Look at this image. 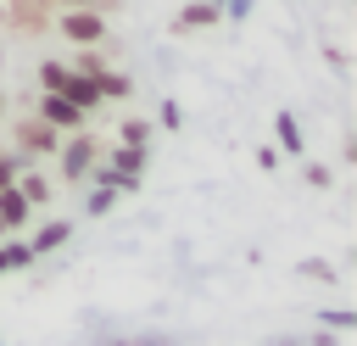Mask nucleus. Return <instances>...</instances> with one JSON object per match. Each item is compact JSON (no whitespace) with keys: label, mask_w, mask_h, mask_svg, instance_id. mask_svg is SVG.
Masks as SVG:
<instances>
[{"label":"nucleus","mask_w":357,"mask_h":346,"mask_svg":"<svg viewBox=\"0 0 357 346\" xmlns=\"http://www.w3.org/2000/svg\"><path fill=\"white\" fill-rule=\"evenodd\" d=\"M273 134H279V151L301 156V145H307V140H301V123H296L290 112H279V117H273Z\"/></svg>","instance_id":"obj_11"},{"label":"nucleus","mask_w":357,"mask_h":346,"mask_svg":"<svg viewBox=\"0 0 357 346\" xmlns=\"http://www.w3.org/2000/svg\"><path fill=\"white\" fill-rule=\"evenodd\" d=\"M11 140H17L11 156H22V162H39V156H56V151H61V134L45 128L39 117H17V123H11Z\"/></svg>","instance_id":"obj_1"},{"label":"nucleus","mask_w":357,"mask_h":346,"mask_svg":"<svg viewBox=\"0 0 357 346\" xmlns=\"http://www.w3.org/2000/svg\"><path fill=\"white\" fill-rule=\"evenodd\" d=\"M73 240V223H61V218H50L45 229H33V240H28V251L33 257H45V251H56V246H67Z\"/></svg>","instance_id":"obj_9"},{"label":"nucleus","mask_w":357,"mask_h":346,"mask_svg":"<svg viewBox=\"0 0 357 346\" xmlns=\"http://www.w3.org/2000/svg\"><path fill=\"white\" fill-rule=\"evenodd\" d=\"M301 179H307L312 190H329V184H335V173H329L324 162H307V173H301Z\"/></svg>","instance_id":"obj_18"},{"label":"nucleus","mask_w":357,"mask_h":346,"mask_svg":"<svg viewBox=\"0 0 357 346\" xmlns=\"http://www.w3.org/2000/svg\"><path fill=\"white\" fill-rule=\"evenodd\" d=\"M95 95H100V100H128V95H134V78L117 73V67H106V73L95 78Z\"/></svg>","instance_id":"obj_10"},{"label":"nucleus","mask_w":357,"mask_h":346,"mask_svg":"<svg viewBox=\"0 0 357 346\" xmlns=\"http://www.w3.org/2000/svg\"><path fill=\"white\" fill-rule=\"evenodd\" d=\"M33 117H39L45 128H56L61 140H67V134H84V128H89V117H84L78 106H67L61 95H39V106H33Z\"/></svg>","instance_id":"obj_4"},{"label":"nucleus","mask_w":357,"mask_h":346,"mask_svg":"<svg viewBox=\"0 0 357 346\" xmlns=\"http://www.w3.org/2000/svg\"><path fill=\"white\" fill-rule=\"evenodd\" d=\"M17 195H22V201H28L33 212H39V206H50V195H56V184H50V179H45L39 167H22V173H17Z\"/></svg>","instance_id":"obj_7"},{"label":"nucleus","mask_w":357,"mask_h":346,"mask_svg":"<svg viewBox=\"0 0 357 346\" xmlns=\"http://www.w3.org/2000/svg\"><path fill=\"white\" fill-rule=\"evenodd\" d=\"M223 22V11L218 6H206V0H190V6H178V17H173V33H201V28H218Z\"/></svg>","instance_id":"obj_6"},{"label":"nucleus","mask_w":357,"mask_h":346,"mask_svg":"<svg viewBox=\"0 0 357 346\" xmlns=\"http://www.w3.org/2000/svg\"><path fill=\"white\" fill-rule=\"evenodd\" d=\"M56 156H61V179H67V184L89 179V173L100 167V145H95V134H89V128H84V134H67Z\"/></svg>","instance_id":"obj_2"},{"label":"nucleus","mask_w":357,"mask_h":346,"mask_svg":"<svg viewBox=\"0 0 357 346\" xmlns=\"http://www.w3.org/2000/svg\"><path fill=\"white\" fill-rule=\"evenodd\" d=\"M61 73H67V61H39V89L50 95V89L61 84Z\"/></svg>","instance_id":"obj_17"},{"label":"nucleus","mask_w":357,"mask_h":346,"mask_svg":"<svg viewBox=\"0 0 357 346\" xmlns=\"http://www.w3.org/2000/svg\"><path fill=\"white\" fill-rule=\"evenodd\" d=\"M112 173H123V179H139V173H145V151H128V145H117V151H112Z\"/></svg>","instance_id":"obj_14"},{"label":"nucleus","mask_w":357,"mask_h":346,"mask_svg":"<svg viewBox=\"0 0 357 346\" xmlns=\"http://www.w3.org/2000/svg\"><path fill=\"white\" fill-rule=\"evenodd\" d=\"M0 112H6V89H0Z\"/></svg>","instance_id":"obj_21"},{"label":"nucleus","mask_w":357,"mask_h":346,"mask_svg":"<svg viewBox=\"0 0 357 346\" xmlns=\"http://www.w3.org/2000/svg\"><path fill=\"white\" fill-rule=\"evenodd\" d=\"M0 240H6V234H0Z\"/></svg>","instance_id":"obj_22"},{"label":"nucleus","mask_w":357,"mask_h":346,"mask_svg":"<svg viewBox=\"0 0 357 346\" xmlns=\"http://www.w3.org/2000/svg\"><path fill=\"white\" fill-rule=\"evenodd\" d=\"M112 201H117V190H106V184H100V190H95V195H89V212H106V206H112Z\"/></svg>","instance_id":"obj_20"},{"label":"nucleus","mask_w":357,"mask_h":346,"mask_svg":"<svg viewBox=\"0 0 357 346\" xmlns=\"http://www.w3.org/2000/svg\"><path fill=\"white\" fill-rule=\"evenodd\" d=\"M28 262H33L28 240H0V273H17V268H28Z\"/></svg>","instance_id":"obj_13"},{"label":"nucleus","mask_w":357,"mask_h":346,"mask_svg":"<svg viewBox=\"0 0 357 346\" xmlns=\"http://www.w3.org/2000/svg\"><path fill=\"white\" fill-rule=\"evenodd\" d=\"M22 167H28V162H22V156H11V151H0V190H11V184H17V173H22Z\"/></svg>","instance_id":"obj_16"},{"label":"nucleus","mask_w":357,"mask_h":346,"mask_svg":"<svg viewBox=\"0 0 357 346\" xmlns=\"http://www.w3.org/2000/svg\"><path fill=\"white\" fill-rule=\"evenodd\" d=\"M67 67H73L78 78H100V73H106V50H100V45H89V50H78Z\"/></svg>","instance_id":"obj_12"},{"label":"nucleus","mask_w":357,"mask_h":346,"mask_svg":"<svg viewBox=\"0 0 357 346\" xmlns=\"http://www.w3.org/2000/svg\"><path fill=\"white\" fill-rule=\"evenodd\" d=\"M28 218H33V206H28L22 195H17V184H11V190H0V234H11V229H22Z\"/></svg>","instance_id":"obj_8"},{"label":"nucleus","mask_w":357,"mask_h":346,"mask_svg":"<svg viewBox=\"0 0 357 346\" xmlns=\"http://www.w3.org/2000/svg\"><path fill=\"white\" fill-rule=\"evenodd\" d=\"M117 140H123L128 151H145V145H151V123H145V117H128V123L117 128Z\"/></svg>","instance_id":"obj_15"},{"label":"nucleus","mask_w":357,"mask_h":346,"mask_svg":"<svg viewBox=\"0 0 357 346\" xmlns=\"http://www.w3.org/2000/svg\"><path fill=\"white\" fill-rule=\"evenodd\" d=\"M11 28L17 33H45L50 28V0H11Z\"/></svg>","instance_id":"obj_5"},{"label":"nucleus","mask_w":357,"mask_h":346,"mask_svg":"<svg viewBox=\"0 0 357 346\" xmlns=\"http://www.w3.org/2000/svg\"><path fill=\"white\" fill-rule=\"evenodd\" d=\"M56 33H61L67 45L89 50V45H106V17H95V11H61V17H56Z\"/></svg>","instance_id":"obj_3"},{"label":"nucleus","mask_w":357,"mask_h":346,"mask_svg":"<svg viewBox=\"0 0 357 346\" xmlns=\"http://www.w3.org/2000/svg\"><path fill=\"white\" fill-rule=\"evenodd\" d=\"M301 273H307V279H318V285H329V279H335V268H329V262H301Z\"/></svg>","instance_id":"obj_19"}]
</instances>
